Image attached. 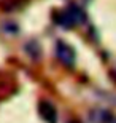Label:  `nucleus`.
I'll list each match as a JSON object with an SVG mask.
<instances>
[{"label":"nucleus","instance_id":"2","mask_svg":"<svg viewBox=\"0 0 116 123\" xmlns=\"http://www.w3.org/2000/svg\"><path fill=\"white\" fill-rule=\"evenodd\" d=\"M56 55L61 61H62L65 66L72 67L73 64H75V59H76V55L73 48L67 43H64V42H57V45H56Z\"/></svg>","mask_w":116,"mask_h":123},{"label":"nucleus","instance_id":"1","mask_svg":"<svg viewBox=\"0 0 116 123\" xmlns=\"http://www.w3.org/2000/svg\"><path fill=\"white\" fill-rule=\"evenodd\" d=\"M86 19L84 13L81 11L78 6H70V8L64 10L62 13H61V19H59V24L62 26V27H73L76 24L83 23Z\"/></svg>","mask_w":116,"mask_h":123},{"label":"nucleus","instance_id":"3","mask_svg":"<svg viewBox=\"0 0 116 123\" xmlns=\"http://www.w3.org/2000/svg\"><path fill=\"white\" fill-rule=\"evenodd\" d=\"M38 110H40L41 118L45 120L46 123H57V112L53 107L51 102H46V101H41L40 105H38Z\"/></svg>","mask_w":116,"mask_h":123}]
</instances>
